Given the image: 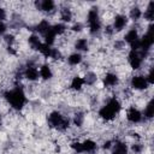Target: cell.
Masks as SVG:
<instances>
[{
  "mask_svg": "<svg viewBox=\"0 0 154 154\" xmlns=\"http://www.w3.org/2000/svg\"><path fill=\"white\" fill-rule=\"evenodd\" d=\"M71 148L73 149V152L76 154H81L83 153V148H82V142H78V141H75L71 143Z\"/></svg>",
  "mask_w": 154,
  "mask_h": 154,
  "instance_id": "cell-30",
  "label": "cell"
},
{
  "mask_svg": "<svg viewBox=\"0 0 154 154\" xmlns=\"http://www.w3.org/2000/svg\"><path fill=\"white\" fill-rule=\"evenodd\" d=\"M130 85L135 89V90H144L146 88H148V82L146 79V76L142 75H136L131 78L130 81Z\"/></svg>",
  "mask_w": 154,
  "mask_h": 154,
  "instance_id": "cell-6",
  "label": "cell"
},
{
  "mask_svg": "<svg viewBox=\"0 0 154 154\" xmlns=\"http://www.w3.org/2000/svg\"><path fill=\"white\" fill-rule=\"evenodd\" d=\"M153 116H154V106H153V101H149L144 108V117L150 119L153 118Z\"/></svg>",
  "mask_w": 154,
  "mask_h": 154,
  "instance_id": "cell-27",
  "label": "cell"
},
{
  "mask_svg": "<svg viewBox=\"0 0 154 154\" xmlns=\"http://www.w3.org/2000/svg\"><path fill=\"white\" fill-rule=\"evenodd\" d=\"M0 124H1V114H0Z\"/></svg>",
  "mask_w": 154,
  "mask_h": 154,
  "instance_id": "cell-39",
  "label": "cell"
},
{
  "mask_svg": "<svg viewBox=\"0 0 154 154\" xmlns=\"http://www.w3.org/2000/svg\"><path fill=\"white\" fill-rule=\"evenodd\" d=\"M128 24V17L125 14H117L113 20V30L120 31L123 30Z\"/></svg>",
  "mask_w": 154,
  "mask_h": 154,
  "instance_id": "cell-9",
  "label": "cell"
},
{
  "mask_svg": "<svg viewBox=\"0 0 154 154\" xmlns=\"http://www.w3.org/2000/svg\"><path fill=\"white\" fill-rule=\"evenodd\" d=\"M142 16L144 17V19H147V20H149V22H152V20L154 19V2H153V1L149 2L147 10L144 11V13H143Z\"/></svg>",
  "mask_w": 154,
  "mask_h": 154,
  "instance_id": "cell-24",
  "label": "cell"
},
{
  "mask_svg": "<svg viewBox=\"0 0 154 154\" xmlns=\"http://www.w3.org/2000/svg\"><path fill=\"white\" fill-rule=\"evenodd\" d=\"M112 146H113V144H112V142H111V141H107V142H105V143H103V148H105V149L112 148Z\"/></svg>",
  "mask_w": 154,
  "mask_h": 154,
  "instance_id": "cell-38",
  "label": "cell"
},
{
  "mask_svg": "<svg viewBox=\"0 0 154 154\" xmlns=\"http://www.w3.org/2000/svg\"><path fill=\"white\" fill-rule=\"evenodd\" d=\"M82 59H83L82 58V54L79 52H75V53H71L67 57V63L70 65H72V66H76V65H78V64L82 63Z\"/></svg>",
  "mask_w": 154,
  "mask_h": 154,
  "instance_id": "cell-17",
  "label": "cell"
},
{
  "mask_svg": "<svg viewBox=\"0 0 154 154\" xmlns=\"http://www.w3.org/2000/svg\"><path fill=\"white\" fill-rule=\"evenodd\" d=\"M52 25L49 24V22L47 20V19H42L41 22H38V24L36 25V31L38 32V34H42V35H45L46 34V31L51 28Z\"/></svg>",
  "mask_w": 154,
  "mask_h": 154,
  "instance_id": "cell-22",
  "label": "cell"
},
{
  "mask_svg": "<svg viewBox=\"0 0 154 154\" xmlns=\"http://www.w3.org/2000/svg\"><path fill=\"white\" fill-rule=\"evenodd\" d=\"M82 120H83V118H82L81 116H76V118H75V124H76L77 126H81Z\"/></svg>",
  "mask_w": 154,
  "mask_h": 154,
  "instance_id": "cell-36",
  "label": "cell"
},
{
  "mask_svg": "<svg viewBox=\"0 0 154 154\" xmlns=\"http://www.w3.org/2000/svg\"><path fill=\"white\" fill-rule=\"evenodd\" d=\"M141 17H142V12H141V10H140L138 7H134V8L130 10V18H131V19L137 20V19H140Z\"/></svg>",
  "mask_w": 154,
  "mask_h": 154,
  "instance_id": "cell-29",
  "label": "cell"
},
{
  "mask_svg": "<svg viewBox=\"0 0 154 154\" xmlns=\"http://www.w3.org/2000/svg\"><path fill=\"white\" fill-rule=\"evenodd\" d=\"M99 116H100V118H102L103 120L111 122V120H113V119L116 118L117 113L113 112L107 105H105V106H102V107L99 109Z\"/></svg>",
  "mask_w": 154,
  "mask_h": 154,
  "instance_id": "cell-8",
  "label": "cell"
},
{
  "mask_svg": "<svg viewBox=\"0 0 154 154\" xmlns=\"http://www.w3.org/2000/svg\"><path fill=\"white\" fill-rule=\"evenodd\" d=\"M124 40H125V42H128L130 46H131L132 43L137 42V41L140 40L137 30H136V29H130V30H129V31L125 34V36H124Z\"/></svg>",
  "mask_w": 154,
  "mask_h": 154,
  "instance_id": "cell-14",
  "label": "cell"
},
{
  "mask_svg": "<svg viewBox=\"0 0 154 154\" xmlns=\"http://www.w3.org/2000/svg\"><path fill=\"white\" fill-rule=\"evenodd\" d=\"M24 77L30 81V82H35L38 79L40 75H38V70L34 66H28L25 70H24Z\"/></svg>",
  "mask_w": 154,
  "mask_h": 154,
  "instance_id": "cell-10",
  "label": "cell"
},
{
  "mask_svg": "<svg viewBox=\"0 0 154 154\" xmlns=\"http://www.w3.org/2000/svg\"><path fill=\"white\" fill-rule=\"evenodd\" d=\"M82 29H83V25H82L81 23H76V24H73V25L71 26V30H72V31H75V32H76V31H77V32H79Z\"/></svg>",
  "mask_w": 154,
  "mask_h": 154,
  "instance_id": "cell-33",
  "label": "cell"
},
{
  "mask_svg": "<svg viewBox=\"0 0 154 154\" xmlns=\"http://www.w3.org/2000/svg\"><path fill=\"white\" fill-rule=\"evenodd\" d=\"M52 29H53V31L55 32V35H63L65 31H66V25L64 24V23H57V24H54V25H52Z\"/></svg>",
  "mask_w": 154,
  "mask_h": 154,
  "instance_id": "cell-26",
  "label": "cell"
},
{
  "mask_svg": "<svg viewBox=\"0 0 154 154\" xmlns=\"http://www.w3.org/2000/svg\"><path fill=\"white\" fill-rule=\"evenodd\" d=\"M60 19L63 20V22H70L71 19H72V13H71V11L69 10V8H64V10H61V13H60Z\"/></svg>",
  "mask_w": 154,
  "mask_h": 154,
  "instance_id": "cell-28",
  "label": "cell"
},
{
  "mask_svg": "<svg viewBox=\"0 0 154 154\" xmlns=\"http://www.w3.org/2000/svg\"><path fill=\"white\" fill-rule=\"evenodd\" d=\"M75 48H76L77 51H81V52L88 51V48H89L88 40H87V38H77L76 42H75Z\"/></svg>",
  "mask_w": 154,
  "mask_h": 154,
  "instance_id": "cell-21",
  "label": "cell"
},
{
  "mask_svg": "<svg viewBox=\"0 0 154 154\" xmlns=\"http://www.w3.org/2000/svg\"><path fill=\"white\" fill-rule=\"evenodd\" d=\"M48 123L52 128L59 129V130H66L69 128V119L65 118L60 112L53 111L48 116Z\"/></svg>",
  "mask_w": 154,
  "mask_h": 154,
  "instance_id": "cell-2",
  "label": "cell"
},
{
  "mask_svg": "<svg viewBox=\"0 0 154 154\" xmlns=\"http://www.w3.org/2000/svg\"><path fill=\"white\" fill-rule=\"evenodd\" d=\"M38 5H40L41 11H43V12H51L55 7V4L53 0H42Z\"/></svg>",
  "mask_w": 154,
  "mask_h": 154,
  "instance_id": "cell-20",
  "label": "cell"
},
{
  "mask_svg": "<svg viewBox=\"0 0 154 154\" xmlns=\"http://www.w3.org/2000/svg\"><path fill=\"white\" fill-rule=\"evenodd\" d=\"M6 24L2 22V20H0V35H4L5 34V31H6Z\"/></svg>",
  "mask_w": 154,
  "mask_h": 154,
  "instance_id": "cell-35",
  "label": "cell"
},
{
  "mask_svg": "<svg viewBox=\"0 0 154 154\" xmlns=\"http://www.w3.org/2000/svg\"><path fill=\"white\" fill-rule=\"evenodd\" d=\"M37 51H38L43 57H46V58H51V54H52V47L48 46V45H46L45 42H42V43L40 45V47H38Z\"/></svg>",
  "mask_w": 154,
  "mask_h": 154,
  "instance_id": "cell-25",
  "label": "cell"
},
{
  "mask_svg": "<svg viewBox=\"0 0 154 154\" xmlns=\"http://www.w3.org/2000/svg\"><path fill=\"white\" fill-rule=\"evenodd\" d=\"M87 19H88V25H89L90 32L91 34H96L101 29V22H100V18H99L97 10L96 8L89 10L88 16H87Z\"/></svg>",
  "mask_w": 154,
  "mask_h": 154,
  "instance_id": "cell-3",
  "label": "cell"
},
{
  "mask_svg": "<svg viewBox=\"0 0 154 154\" xmlns=\"http://www.w3.org/2000/svg\"><path fill=\"white\" fill-rule=\"evenodd\" d=\"M6 18V13H5V10H2L1 7H0V20H2L4 22V19Z\"/></svg>",
  "mask_w": 154,
  "mask_h": 154,
  "instance_id": "cell-37",
  "label": "cell"
},
{
  "mask_svg": "<svg viewBox=\"0 0 154 154\" xmlns=\"http://www.w3.org/2000/svg\"><path fill=\"white\" fill-rule=\"evenodd\" d=\"M118 82H119V78H118V76H117L116 73H113V72H108V73H106L105 77H103V84H105L106 87H114V85L118 84Z\"/></svg>",
  "mask_w": 154,
  "mask_h": 154,
  "instance_id": "cell-11",
  "label": "cell"
},
{
  "mask_svg": "<svg viewBox=\"0 0 154 154\" xmlns=\"http://www.w3.org/2000/svg\"><path fill=\"white\" fill-rule=\"evenodd\" d=\"M4 41H5L8 46H11V45L14 42V36H13V35H11V34H7V35H5V36H4Z\"/></svg>",
  "mask_w": 154,
  "mask_h": 154,
  "instance_id": "cell-31",
  "label": "cell"
},
{
  "mask_svg": "<svg viewBox=\"0 0 154 154\" xmlns=\"http://www.w3.org/2000/svg\"><path fill=\"white\" fill-rule=\"evenodd\" d=\"M51 58H52V59H54V60L59 59V58H60V52H59L57 48H52V54H51Z\"/></svg>",
  "mask_w": 154,
  "mask_h": 154,
  "instance_id": "cell-32",
  "label": "cell"
},
{
  "mask_svg": "<svg viewBox=\"0 0 154 154\" xmlns=\"http://www.w3.org/2000/svg\"><path fill=\"white\" fill-rule=\"evenodd\" d=\"M128 60H129L130 66L134 70H138L142 65V61H143V52H141V51H130V53L128 55Z\"/></svg>",
  "mask_w": 154,
  "mask_h": 154,
  "instance_id": "cell-5",
  "label": "cell"
},
{
  "mask_svg": "<svg viewBox=\"0 0 154 154\" xmlns=\"http://www.w3.org/2000/svg\"><path fill=\"white\" fill-rule=\"evenodd\" d=\"M38 75H40V77L42 79L47 81V79H51L52 78L53 72H52V69L49 67L48 64H43V65H41V67L38 70Z\"/></svg>",
  "mask_w": 154,
  "mask_h": 154,
  "instance_id": "cell-13",
  "label": "cell"
},
{
  "mask_svg": "<svg viewBox=\"0 0 154 154\" xmlns=\"http://www.w3.org/2000/svg\"><path fill=\"white\" fill-rule=\"evenodd\" d=\"M85 82H84V78L83 77H79V76H75L71 81V89L76 90V91H79L83 87H84Z\"/></svg>",
  "mask_w": 154,
  "mask_h": 154,
  "instance_id": "cell-15",
  "label": "cell"
},
{
  "mask_svg": "<svg viewBox=\"0 0 154 154\" xmlns=\"http://www.w3.org/2000/svg\"><path fill=\"white\" fill-rule=\"evenodd\" d=\"M128 146L122 141H117L112 146V154H128Z\"/></svg>",
  "mask_w": 154,
  "mask_h": 154,
  "instance_id": "cell-12",
  "label": "cell"
},
{
  "mask_svg": "<svg viewBox=\"0 0 154 154\" xmlns=\"http://www.w3.org/2000/svg\"><path fill=\"white\" fill-rule=\"evenodd\" d=\"M4 96H5L6 101L11 105V107L14 109H22L26 103V95H25L24 90L19 87L6 90L4 93Z\"/></svg>",
  "mask_w": 154,
  "mask_h": 154,
  "instance_id": "cell-1",
  "label": "cell"
},
{
  "mask_svg": "<svg viewBox=\"0 0 154 154\" xmlns=\"http://www.w3.org/2000/svg\"><path fill=\"white\" fill-rule=\"evenodd\" d=\"M142 118H143L142 113L136 107H130L128 109V112H126V119H128V122H130L132 124L140 123L142 120Z\"/></svg>",
  "mask_w": 154,
  "mask_h": 154,
  "instance_id": "cell-7",
  "label": "cell"
},
{
  "mask_svg": "<svg viewBox=\"0 0 154 154\" xmlns=\"http://www.w3.org/2000/svg\"><path fill=\"white\" fill-rule=\"evenodd\" d=\"M106 105L113 111V112H116L117 114L120 112V109H122V103H120V101L118 100V99H116V97H112V99H109L107 102H106Z\"/></svg>",
  "mask_w": 154,
  "mask_h": 154,
  "instance_id": "cell-18",
  "label": "cell"
},
{
  "mask_svg": "<svg viewBox=\"0 0 154 154\" xmlns=\"http://www.w3.org/2000/svg\"><path fill=\"white\" fill-rule=\"evenodd\" d=\"M28 42H29V45H30V47H31L32 49H38L40 45L42 43L41 40H40V37H38V35H35V34H32V35L29 36Z\"/></svg>",
  "mask_w": 154,
  "mask_h": 154,
  "instance_id": "cell-23",
  "label": "cell"
},
{
  "mask_svg": "<svg viewBox=\"0 0 154 154\" xmlns=\"http://www.w3.org/2000/svg\"><path fill=\"white\" fill-rule=\"evenodd\" d=\"M55 37H57V35H55V32L53 31V29H52V26H51V28L46 31V34L43 35L45 43L48 45V46H52V45L54 43V41H55Z\"/></svg>",
  "mask_w": 154,
  "mask_h": 154,
  "instance_id": "cell-19",
  "label": "cell"
},
{
  "mask_svg": "<svg viewBox=\"0 0 154 154\" xmlns=\"http://www.w3.org/2000/svg\"><path fill=\"white\" fill-rule=\"evenodd\" d=\"M154 43V35H153V26H149V30L142 36V38H140V47H141V52H147L150 49V47Z\"/></svg>",
  "mask_w": 154,
  "mask_h": 154,
  "instance_id": "cell-4",
  "label": "cell"
},
{
  "mask_svg": "<svg viewBox=\"0 0 154 154\" xmlns=\"http://www.w3.org/2000/svg\"><path fill=\"white\" fill-rule=\"evenodd\" d=\"M82 148H83V153H93L96 149V143L93 140L88 138L82 142Z\"/></svg>",
  "mask_w": 154,
  "mask_h": 154,
  "instance_id": "cell-16",
  "label": "cell"
},
{
  "mask_svg": "<svg viewBox=\"0 0 154 154\" xmlns=\"http://www.w3.org/2000/svg\"><path fill=\"white\" fill-rule=\"evenodd\" d=\"M131 150H132L134 153H136V154H138V153H141V150H142V146H141L140 143H135V144L132 146V148H131Z\"/></svg>",
  "mask_w": 154,
  "mask_h": 154,
  "instance_id": "cell-34",
  "label": "cell"
}]
</instances>
